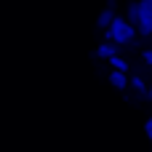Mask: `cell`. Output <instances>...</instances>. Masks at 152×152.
Segmentation results:
<instances>
[{"instance_id": "cell-1", "label": "cell", "mask_w": 152, "mask_h": 152, "mask_svg": "<svg viewBox=\"0 0 152 152\" xmlns=\"http://www.w3.org/2000/svg\"><path fill=\"white\" fill-rule=\"evenodd\" d=\"M107 37H110L112 43H118V45H128V43H134V37H136V27H134L128 19L118 16V19L112 21V27L107 29Z\"/></svg>"}, {"instance_id": "cell-2", "label": "cell", "mask_w": 152, "mask_h": 152, "mask_svg": "<svg viewBox=\"0 0 152 152\" xmlns=\"http://www.w3.org/2000/svg\"><path fill=\"white\" fill-rule=\"evenodd\" d=\"M139 35H152V0H139Z\"/></svg>"}, {"instance_id": "cell-3", "label": "cell", "mask_w": 152, "mask_h": 152, "mask_svg": "<svg viewBox=\"0 0 152 152\" xmlns=\"http://www.w3.org/2000/svg\"><path fill=\"white\" fill-rule=\"evenodd\" d=\"M94 56H96V59H112V56H118V43H112V40H110V43H102V45L94 51Z\"/></svg>"}, {"instance_id": "cell-4", "label": "cell", "mask_w": 152, "mask_h": 152, "mask_svg": "<svg viewBox=\"0 0 152 152\" xmlns=\"http://www.w3.org/2000/svg\"><path fill=\"white\" fill-rule=\"evenodd\" d=\"M110 86H115V88H120V91H123V88H128V86H131V77H128L126 72L112 69V72H110Z\"/></svg>"}, {"instance_id": "cell-5", "label": "cell", "mask_w": 152, "mask_h": 152, "mask_svg": "<svg viewBox=\"0 0 152 152\" xmlns=\"http://www.w3.org/2000/svg\"><path fill=\"white\" fill-rule=\"evenodd\" d=\"M115 19H118V16H115V11H112V8L107 5V8H104V11L99 13V19H96V24H99V27H104V29H110Z\"/></svg>"}, {"instance_id": "cell-6", "label": "cell", "mask_w": 152, "mask_h": 152, "mask_svg": "<svg viewBox=\"0 0 152 152\" xmlns=\"http://www.w3.org/2000/svg\"><path fill=\"white\" fill-rule=\"evenodd\" d=\"M128 21H131L134 27L139 24V3H136V0H131V3H128Z\"/></svg>"}, {"instance_id": "cell-7", "label": "cell", "mask_w": 152, "mask_h": 152, "mask_svg": "<svg viewBox=\"0 0 152 152\" xmlns=\"http://www.w3.org/2000/svg\"><path fill=\"white\" fill-rule=\"evenodd\" d=\"M110 64H112V69H118V72H128V61H126V59H120V56H112V59H110Z\"/></svg>"}, {"instance_id": "cell-8", "label": "cell", "mask_w": 152, "mask_h": 152, "mask_svg": "<svg viewBox=\"0 0 152 152\" xmlns=\"http://www.w3.org/2000/svg\"><path fill=\"white\" fill-rule=\"evenodd\" d=\"M131 88H136V91H139V94H144V96H147V91H150V88L144 86V80H142V77H136V75L131 77Z\"/></svg>"}, {"instance_id": "cell-9", "label": "cell", "mask_w": 152, "mask_h": 152, "mask_svg": "<svg viewBox=\"0 0 152 152\" xmlns=\"http://www.w3.org/2000/svg\"><path fill=\"white\" fill-rule=\"evenodd\" d=\"M142 59H144V64H150V67H152V51H144Z\"/></svg>"}, {"instance_id": "cell-10", "label": "cell", "mask_w": 152, "mask_h": 152, "mask_svg": "<svg viewBox=\"0 0 152 152\" xmlns=\"http://www.w3.org/2000/svg\"><path fill=\"white\" fill-rule=\"evenodd\" d=\"M144 131H147V136H150V142H152V118L144 123Z\"/></svg>"}, {"instance_id": "cell-11", "label": "cell", "mask_w": 152, "mask_h": 152, "mask_svg": "<svg viewBox=\"0 0 152 152\" xmlns=\"http://www.w3.org/2000/svg\"><path fill=\"white\" fill-rule=\"evenodd\" d=\"M147 99H152V88H150V91H147Z\"/></svg>"}]
</instances>
